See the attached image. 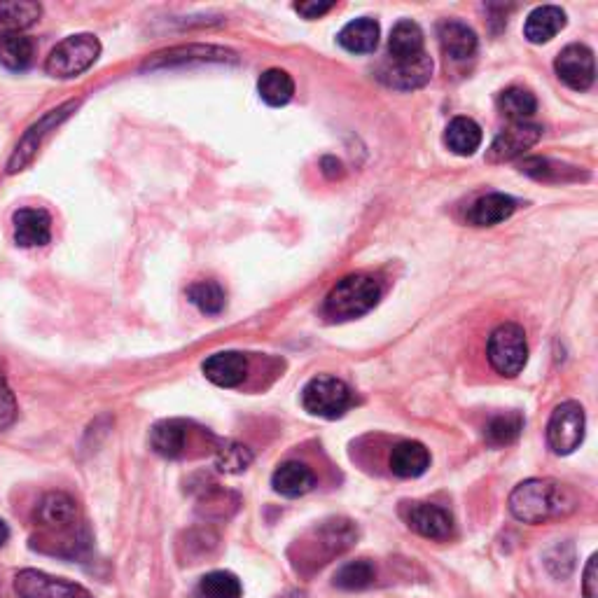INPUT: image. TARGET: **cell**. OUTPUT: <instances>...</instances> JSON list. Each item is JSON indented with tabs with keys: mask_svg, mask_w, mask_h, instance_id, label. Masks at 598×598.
Returning a JSON list of instances; mask_svg holds the SVG:
<instances>
[{
	"mask_svg": "<svg viewBox=\"0 0 598 598\" xmlns=\"http://www.w3.org/2000/svg\"><path fill=\"white\" fill-rule=\"evenodd\" d=\"M575 510V491L556 479H526L510 493V512L524 524H545Z\"/></svg>",
	"mask_w": 598,
	"mask_h": 598,
	"instance_id": "6da1fadb",
	"label": "cell"
},
{
	"mask_svg": "<svg viewBox=\"0 0 598 598\" xmlns=\"http://www.w3.org/2000/svg\"><path fill=\"white\" fill-rule=\"evenodd\" d=\"M381 299V285L377 278L367 274H351L339 281L330 295L325 297L323 314L335 323L356 321V318L370 314Z\"/></svg>",
	"mask_w": 598,
	"mask_h": 598,
	"instance_id": "7a4b0ae2",
	"label": "cell"
},
{
	"mask_svg": "<svg viewBox=\"0 0 598 598\" xmlns=\"http://www.w3.org/2000/svg\"><path fill=\"white\" fill-rule=\"evenodd\" d=\"M101 57V43L92 33H78V36H68L66 40L54 47L50 57L45 61L47 75L59 80H73L89 71Z\"/></svg>",
	"mask_w": 598,
	"mask_h": 598,
	"instance_id": "3957f363",
	"label": "cell"
},
{
	"mask_svg": "<svg viewBox=\"0 0 598 598\" xmlns=\"http://www.w3.org/2000/svg\"><path fill=\"white\" fill-rule=\"evenodd\" d=\"M302 405L311 416L335 421L342 419L351 409L353 393L342 379L330 377V374H321V377H314L304 386Z\"/></svg>",
	"mask_w": 598,
	"mask_h": 598,
	"instance_id": "277c9868",
	"label": "cell"
},
{
	"mask_svg": "<svg viewBox=\"0 0 598 598\" xmlns=\"http://www.w3.org/2000/svg\"><path fill=\"white\" fill-rule=\"evenodd\" d=\"M486 356L493 370L503 377H517L526 367L528 344L524 330L517 323H503L491 332Z\"/></svg>",
	"mask_w": 598,
	"mask_h": 598,
	"instance_id": "5b68a950",
	"label": "cell"
},
{
	"mask_svg": "<svg viewBox=\"0 0 598 598\" xmlns=\"http://www.w3.org/2000/svg\"><path fill=\"white\" fill-rule=\"evenodd\" d=\"M584 428H587V419H584L582 405H577L573 400L561 402L547 423L549 449H552L556 456L573 454L584 442Z\"/></svg>",
	"mask_w": 598,
	"mask_h": 598,
	"instance_id": "8992f818",
	"label": "cell"
},
{
	"mask_svg": "<svg viewBox=\"0 0 598 598\" xmlns=\"http://www.w3.org/2000/svg\"><path fill=\"white\" fill-rule=\"evenodd\" d=\"M75 110H78V101H68V103H64V106L45 113L36 124H33V127H29V131L19 138L15 152H12V157L8 162V173H17V171L26 169V166L33 162V157L38 155L40 145H43L45 138L52 134V129H57L61 122H66L68 117L75 113Z\"/></svg>",
	"mask_w": 598,
	"mask_h": 598,
	"instance_id": "52a82bcc",
	"label": "cell"
},
{
	"mask_svg": "<svg viewBox=\"0 0 598 598\" xmlns=\"http://www.w3.org/2000/svg\"><path fill=\"white\" fill-rule=\"evenodd\" d=\"M15 591L19 598H92L82 584L52 577L40 570L26 568L15 575Z\"/></svg>",
	"mask_w": 598,
	"mask_h": 598,
	"instance_id": "ba28073f",
	"label": "cell"
},
{
	"mask_svg": "<svg viewBox=\"0 0 598 598\" xmlns=\"http://www.w3.org/2000/svg\"><path fill=\"white\" fill-rule=\"evenodd\" d=\"M554 71L563 85L575 89V92H584V89L594 85L596 78L594 52H591L587 45L577 43L563 47L554 61Z\"/></svg>",
	"mask_w": 598,
	"mask_h": 598,
	"instance_id": "9c48e42d",
	"label": "cell"
},
{
	"mask_svg": "<svg viewBox=\"0 0 598 598\" xmlns=\"http://www.w3.org/2000/svg\"><path fill=\"white\" fill-rule=\"evenodd\" d=\"M542 138V127L533 122H512L510 127L500 131L496 141L489 148V162H510L524 155L526 150H531L535 143Z\"/></svg>",
	"mask_w": 598,
	"mask_h": 598,
	"instance_id": "30bf717a",
	"label": "cell"
},
{
	"mask_svg": "<svg viewBox=\"0 0 598 598\" xmlns=\"http://www.w3.org/2000/svg\"><path fill=\"white\" fill-rule=\"evenodd\" d=\"M222 64V61H236V54L225 47L215 45H185L173 47V50L159 52L155 57L145 61V68L155 71V68H176L185 64Z\"/></svg>",
	"mask_w": 598,
	"mask_h": 598,
	"instance_id": "8fae6325",
	"label": "cell"
},
{
	"mask_svg": "<svg viewBox=\"0 0 598 598\" xmlns=\"http://www.w3.org/2000/svg\"><path fill=\"white\" fill-rule=\"evenodd\" d=\"M379 78L388 87L400 89V92H412V89L428 85L430 78H433V59L423 52L421 57L409 61H386Z\"/></svg>",
	"mask_w": 598,
	"mask_h": 598,
	"instance_id": "7c38bea8",
	"label": "cell"
},
{
	"mask_svg": "<svg viewBox=\"0 0 598 598\" xmlns=\"http://www.w3.org/2000/svg\"><path fill=\"white\" fill-rule=\"evenodd\" d=\"M405 519L414 533L428 540H447L454 533V519L440 505L412 503L407 507Z\"/></svg>",
	"mask_w": 598,
	"mask_h": 598,
	"instance_id": "4fadbf2b",
	"label": "cell"
},
{
	"mask_svg": "<svg viewBox=\"0 0 598 598\" xmlns=\"http://www.w3.org/2000/svg\"><path fill=\"white\" fill-rule=\"evenodd\" d=\"M15 241L22 248H38L52 239V218L43 208H19L12 215Z\"/></svg>",
	"mask_w": 598,
	"mask_h": 598,
	"instance_id": "5bb4252c",
	"label": "cell"
},
{
	"mask_svg": "<svg viewBox=\"0 0 598 598\" xmlns=\"http://www.w3.org/2000/svg\"><path fill=\"white\" fill-rule=\"evenodd\" d=\"M437 38H440L444 57L456 61V64H465L477 54V33L458 19L442 22L437 29Z\"/></svg>",
	"mask_w": 598,
	"mask_h": 598,
	"instance_id": "9a60e30c",
	"label": "cell"
},
{
	"mask_svg": "<svg viewBox=\"0 0 598 598\" xmlns=\"http://www.w3.org/2000/svg\"><path fill=\"white\" fill-rule=\"evenodd\" d=\"M206 379L220 388H236L248 377V358L239 351L215 353L201 367Z\"/></svg>",
	"mask_w": 598,
	"mask_h": 598,
	"instance_id": "2e32d148",
	"label": "cell"
},
{
	"mask_svg": "<svg viewBox=\"0 0 598 598\" xmlns=\"http://www.w3.org/2000/svg\"><path fill=\"white\" fill-rule=\"evenodd\" d=\"M271 486L276 493H281L285 498H299L316 486V475L309 465L299 461H288L278 465L274 477H271Z\"/></svg>",
	"mask_w": 598,
	"mask_h": 598,
	"instance_id": "e0dca14e",
	"label": "cell"
},
{
	"mask_svg": "<svg viewBox=\"0 0 598 598\" xmlns=\"http://www.w3.org/2000/svg\"><path fill=\"white\" fill-rule=\"evenodd\" d=\"M43 15V8L33 0H0V38L22 36Z\"/></svg>",
	"mask_w": 598,
	"mask_h": 598,
	"instance_id": "ac0fdd59",
	"label": "cell"
},
{
	"mask_svg": "<svg viewBox=\"0 0 598 598\" xmlns=\"http://www.w3.org/2000/svg\"><path fill=\"white\" fill-rule=\"evenodd\" d=\"M517 211V201L510 194L491 192L486 197L477 199L468 211V222L475 227H493L512 218V213Z\"/></svg>",
	"mask_w": 598,
	"mask_h": 598,
	"instance_id": "d6986e66",
	"label": "cell"
},
{
	"mask_svg": "<svg viewBox=\"0 0 598 598\" xmlns=\"http://www.w3.org/2000/svg\"><path fill=\"white\" fill-rule=\"evenodd\" d=\"M430 468V451L421 442H398L391 451V470L402 479H416Z\"/></svg>",
	"mask_w": 598,
	"mask_h": 598,
	"instance_id": "ffe728a7",
	"label": "cell"
},
{
	"mask_svg": "<svg viewBox=\"0 0 598 598\" xmlns=\"http://www.w3.org/2000/svg\"><path fill=\"white\" fill-rule=\"evenodd\" d=\"M563 26H566V12L556 8V5H542V8H535L528 15L524 24V36L528 38V43L542 45L549 43L556 33H561Z\"/></svg>",
	"mask_w": 598,
	"mask_h": 598,
	"instance_id": "44dd1931",
	"label": "cell"
},
{
	"mask_svg": "<svg viewBox=\"0 0 598 598\" xmlns=\"http://www.w3.org/2000/svg\"><path fill=\"white\" fill-rule=\"evenodd\" d=\"M78 517V505L68 493L52 491L36 507V521L45 528H68Z\"/></svg>",
	"mask_w": 598,
	"mask_h": 598,
	"instance_id": "7402d4cb",
	"label": "cell"
},
{
	"mask_svg": "<svg viewBox=\"0 0 598 598\" xmlns=\"http://www.w3.org/2000/svg\"><path fill=\"white\" fill-rule=\"evenodd\" d=\"M423 50V31L412 19H402L393 26L391 38H388V61H409L421 57Z\"/></svg>",
	"mask_w": 598,
	"mask_h": 598,
	"instance_id": "603a6c76",
	"label": "cell"
},
{
	"mask_svg": "<svg viewBox=\"0 0 598 598\" xmlns=\"http://www.w3.org/2000/svg\"><path fill=\"white\" fill-rule=\"evenodd\" d=\"M379 24L370 17H360L353 19L339 31L337 43L344 47L346 52L351 54H370L377 50L379 45Z\"/></svg>",
	"mask_w": 598,
	"mask_h": 598,
	"instance_id": "cb8c5ba5",
	"label": "cell"
},
{
	"mask_svg": "<svg viewBox=\"0 0 598 598\" xmlns=\"http://www.w3.org/2000/svg\"><path fill=\"white\" fill-rule=\"evenodd\" d=\"M444 143H447V148L454 155H475L479 145H482V127L475 120H470V117H454L449 122L447 134H444Z\"/></svg>",
	"mask_w": 598,
	"mask_h": 598,
	"instance_id": "d4e9b609",
	"label": "cell"
},
{
	"mask_svg": "<svg viewBox=\"0 0 598 598\" xmlns=\"http://www.w3.org/2000/svg\"><path fill=\"white\" fill-rule=\"evenodd\" d=\"M150 444L155 449V454L164 458L183 456L187 444V426L176 419L159 421L150 433Z\"/></svg>",
	"mask_w": 598,
	"mask_h": 598,
	"instance_id": "484cf974",
	"label": "cell"
},
{
	"mask_svg": "<svg viewBox=\"0 0 598 598\" xmlns=\"http://www.w3.org/2000/svg\"><path fill=\"white\" fill-rule=\"evenodd\" d=\"M257 92H260V99L271 108L288 106L295 96V82L281 68H269L260 75L257 80Z\"/></svg>",
	"mask_w": 598,
	"mask_h": 598,
	"instance_id": "4316f807",
	"label": "cell"
},
{
	"mask_svg": "<svg viewBox=\"0 0 598 598\" xmlns=\"http://www.w3.org/2000/svg\"><path fill=\"white\" fill-rule=\"evenodd\" d=\"M498 110L510 122H528L538 110V99L524 87H510L498 96Z\"/></svg>",
	"mask_w": 598,
	"mask_h": 598,
	"instance_id": "83f0119b",
	"label": "cell"
},
{
	"mask_svg": "<svg viewBox=\"0 0 598 598\" xmlns=\"http://www.w3.org/2000/svg\"><path fill=\"white\" fill-rule=\"evenodd\" d=\"M521 430H524V419H521V414L510 412V414L493 416V419L486 423L484 437L491 447H507V444L519 440Z\"/></svg>",
	"mask_w": 598,
	"mask_h": 598,
	"instance_id": "f1b7e54d",
	"label": "cell"
},
{
	"mask_svg": "<svg viewBox=\"0 0 598 598\" xmlns=\"http://www.w3.org/2000/svg\"><path fill=\"white\" fill-rule=\"evenodd\" d=\"M187 297H190V302L201 311V314H208V316H218L227 304L225 290H222V285L215 281L192 283L190 288H187Z\"/></svg>",
	"mask_w": 598,
	"mask_h": 598,
	"instance_id": "f546056e",
	"label": "cell"
},
{
	"mask_svg": "<svg viewBox=\"0 0 598 598\" xmlns=\"http://www.w3.org/2000/svg\"><path fill=\"white\" fill-rule=\"evenodd\" d=\"M374 580H377V568H374V563L365 559L344 563L335 573V587L344 591L367 589Z\"/></svg>",
	"mask_w": 598,
	"mask_h": 598,
	"instance_id": "4dcf8cb0",
	"label": "cell"
},
{
	"mask_svg": "<svg viewBox=\"0 0 598 598\" xmlns=\"http://www.w3.org/2000/svg\"><path fill=\"white\" fill-rule=\"evenodd\" d=\"M33 61V43L26 36L0 38V66L10 71H24Z\"/></svg>",
	"mask_w": 598,
	"mask_h": 598,
	"instance_id": "1f68e13d",
	"label": "cell"
},
{
	"mask_svg": "<svg viewBox=\"0 0 598 598\" xmlns=\"http://www.w3.org/2000/svg\"><path fill=\"white\" fill-rule=\"evenodd\" d=\"M253 451L241 442H225L215 454V468L225 475H239L253 465Z\"/></svg>",
	"mask_w": 598,
	"mask_h": 598,
	"instance_id": "d6a6232c",
	"label": "cell"
},
{
	"mask_svg": "<svg viewBox=\"0 0 598 598\" xmlns=\"http://www.w3.org/2000/svg\"><path fill=\"white\" fill-rule=\"evenodd\" d=\"M199 591L204 598H241V582L227 570H213L201 577Z\"/></svg>",
	"mask_w": 598,
	"mask_h": 598,
	"instance_id": "836d02e7",
	"label": "cell"
},
{
	"mask_svg": "<svg viewBox=\"0 0 598 598\" xmlns=\"http://www.w3.org/2000/svg\"><path fill=\"white\" fill-rule=\"evenodd\" d=\"M17 421V400L8 384V370L0 358V430H8Z\"/></svg>",
	"mask_w": 598,
	"mask_h": 598,
	"instance_id": "e575fe53",
	"label": "cell"
},
{
	"mask_svg": "<svg viewBox=\"0 0 598 598\" xmlns=\"http://www.w3.org/2000/svg\"><path fill=\"white\" fill-rule=\"evenodd\" d=\"M596 554L587 561V568H584V580H582V594L584 598H598V580H596Z\"/></svg>",
	"mask_w": 598,
	"mask_h": 598,
	"instance_id": "d590c367",
	"label": "cell"
},
{
	"mask_svg": "<svg viewBox=\"0 0 598 598\" xmlns=\"http://www.w3.org/2000/svg\"><path fill=\"white\" fill-rule=\"evenodd\" d=\"M335 8V3H297L295 10L299 12L302 17L307 19H318L323 15H328V12Z\"/></svg>",
	"mask_w": 598,
	"mask_h": 598,
	"instance_id": "8d00e7d4",
	"label": "cell"
},
{
	"mask_svg": "<svg viewBox=\"0 0 598 598\" xmlns=\"http://www.w3.org/2000/svg\"><path fill=\"white\" fill-rule=\"evenodd\" d=\"M8 540H10V528L3 519H0V547H3Z\"/></svg>",
	"mask_w": 598,
	"mask_h": 598,
	"instance_id": "74e56055",
	"label": "cell"
}]
</instances>
